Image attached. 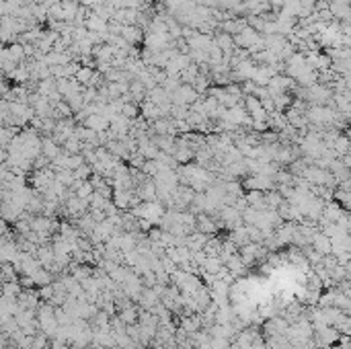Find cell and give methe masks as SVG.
<instances>
[{
    "label": "cell",
    "mask_w": 351,
    "mask_h": 349,
    "mask_svg": "<svg viewBox=\"0 0 351 349\" xmlns=\"http://www.w3.org/2000/svg\"><path fill=\"white\" fill-rule=\"evenodd\" d=\"M74 70H76V68H72V66H68V68H66V72H74ZM54 72H58V74H62L64 70H60V68H58V70H54Z\"/></svg>",
    "instance_id": "cell-2"
},
{
    "label": "cell",
    "mask_w": 351,
    "mask_h": 349,
    "mask_svg": "<svg viewBox=\"0 0 351 349\" xmlns=\"http://www.w3.org/2000/svg\"><path fill=\"white\" fill-rule=\"evenodd\" d=\"M92 76H94V72L92 70H86V68H82V70H76V80L80 82V84H90L92 82Z\"/></svg>",
    "instance_id": "cell-1"
}]
</instances>
